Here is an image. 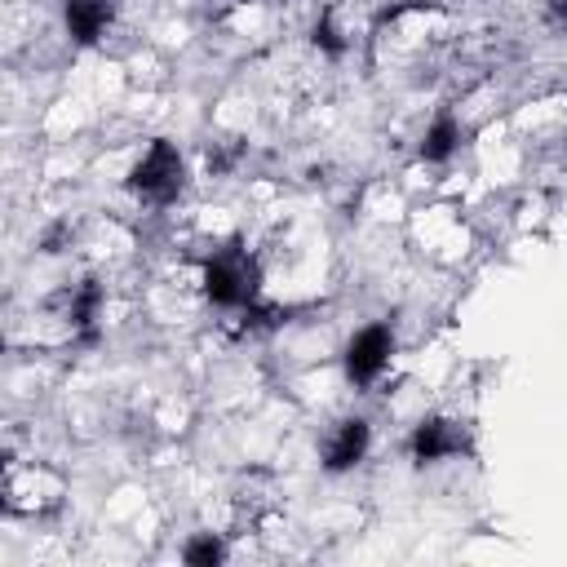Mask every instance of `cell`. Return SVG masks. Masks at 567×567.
Returning a JSON list of instances; mask_svg holds the SVG:
<instances>
[{
    "mask_svg": "<svg viewBox=\"0 0 567 567\" xmlns=\"http://www.w3.org/2000/svg\"><path fill=\"white\" fill-rule=\"evenodd\" d=\"M177 186H182V159L168 142H155L142 155V164L133 168V190L146 195V199H173Z\"/></svg>",
    "mask_w": 567,
    "mask_h": 567,
    "instance_id": "cell-1",
    "label": "cell"
},
{
    "mask_svg": "<svg viewBox=\"0 0 567 567\" xmlns=\"http://www.w3.org/2000/svg\"><path fill=\"white\" fill-rule=\"evenodd\" d=\"M204 288H208L213 301L239 306V301L252 292V270H248L239 257H217V261L208 266V275H204Z\"/></svg>",
    "mask_w": 567,
    "mask_h": 567,
    "instance_id": "cell-2",
    "label": "cell"
},
{
    "mask_svg": "<svg viewBox=\"0 0 567 567\" xmlns=\"http://www.w3.org/2000/svg\"><path fill=\"white\" fill-rule=\"evenodd\" d=\"M385 359H390V332L385 328H363L346 350V368L354 381H372L385 368Z\"/></svg>",
    "mask_w": 567,
    "mask_h": 567,
    "instance_id": "cell-3",
    "label": "cell"
},
{
    "mask_svg": "<svg viewBox=\"0 0 567 567\" xmlns=\"http://www.w3.org/2000/svg\"><path fill=\"white\" fill-rule=\"evenodd\" d=\"M111 13H115L111 0H66V27H71V35L84 40V44L106 31Z\"/></svg>",
    "mask_w": 567,
    "mask_h": 567,
    "instance_id": "cell-4",
    "label": "cell"
},
{
    "mask_svg": "<svg viewBox=\"0 0 567 567\" xmlns=\"http://www.w3.org/2000/svg\"><path fill=\"white\" fill-rule=\"evenodd\" d=\"M412 447H416L421 461H439V456H447V452H461V447H465V434H461L456 425H447V421H425V425L416 430Z\"/></svg>",
    "mask_w": 567,
    "mask_h": 567,
    "instance_id": "cell-5",
    "label": "cell"
},
{
    "mask_svg": "<svg viewBox=\"0 0 567 567\" xmlns=\"http://www.w3.org/2000/svg\"><path fill=\"white\" fill-rule=\"evenodd\" d=\"M368 447V425L363 421H341L337 439L328 443V470H350Z\"/></svg>",
    "mask_w": 567,
    "mask_h": 567,
    "instance_id": "cell-6",
    "label": "cell"
},
{
    "mask_svg": "<svg viewBox=\"0 0 567 567\" xmlns=\"http://www.w3.org/2000/svg\"><path fill=\"white\" fill-rule=\"evenodd\" d=\"M452 142H456V124H452V120H439V124L425 133L421 151H425V159H443V155L452 151Z\"/></svg>",
    "mask_w": 567,
    "mask_h": 567,
    "instance_id": "cell-7",
    "label": "cell"
},
{
    "mask_svg": "<svg viewBox=\"0 0 567 567\" xmlns=\"http://www.w3.org/2000/svg\"><path fill=\"white\" fill-rule=\"evenodd\" d=\"M217 558H221V545H217L213 536H204V540L186 545V563H217Z\"/></svg>",
    "mask_w": 567,
    "mask_h": 567,
    "instance_id": "cell-8",
    "label": "cell"
},
{
    "mask_svg": "<svg viewBox=\"0 0 567 567\" xmlns=\"http://www.w3.org/2000/svg\"><path fill=\"white\" fill-rule=\"evenodd\" d=\"M558 13H563V18H567V4H558Z\"/></svg>",
    "mask_w": 567,
    "mask_h": 567,
    "instance_id": "cell-9",
    "label": "cell"
}]
</instances>
